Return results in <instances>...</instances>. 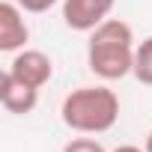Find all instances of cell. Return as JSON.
<instances>
[{
  "label": "cell",
  "instance_id": "cell-9",
  "mask_svg": "<svg viewBox=\"0 0 152 152\" xmlns=\"http://www.w3.org/2000/svg\"><path fill=\"white\" fill-rule=\"evenodd\" d=\"M15 3H18L24 12H30V15H42V12L54 9L57 3H63V0H15Z\"/></svg>",
  "mask_w": 152,
  "mask_h": 152
},
{
  "label": "cell",
  "instance_id": "cell-5",
  "mask_svg": "<svg viewBox=\"0 0 152 152\" xmlns=\"http://www.w3.org/2000/svg\"><path fill=\"white\" fill-rule=\"evenodd\" d=\"M9 72L15 75V78H21L24 84L42 90V87L54 78V60H51L48 54L36 51V48H24V51H18V54L12 57Z\"/></svg>",
  "mask_w": 152,
  "mask_h": 152
},
{
  "label": "cell",
  "instance_id": "cell-4",
  "mask_svg": "<svg viewBox=\"0 0 152 152\" xmlns=\"http://www.w3.org/2000/svg\"><path fill=\"white\" fill-rule=\"evenodd\" d=\"M30 42V27L24 21V9L15 0L0 3V51L3 54H18Z\"/></svg>",
  "mask_w": 152,
  "mask_h": 152
},
{
  "label": "cell",
  "instance_id": "cell-6",
  "mask_svg": "<svg viewBox=\"0 0 152 152\" xmlns=\"http://www.w3.org/2000/svg\"><path fill=\"white\" fill-rule=\"evenodd\" d=\"M0 104H3L9 113H15V116L33 113L36 104H39V90L24 84L21 78H15V75L6 69L3 78H0Z\"/></svg>",
  "mask_w": 152,
  "mask_h": 152
},
{
  "label": "cell",
  "instance_id": "cell-11",
  "mask_svg": "<svg viewBox=\"0 0 152 152\" xmlns=\"http://www.w3.org/2000/svg\"><path fill=\"white\" fill-rule=\"evenodd\" d=\"M146 152H152V128H149V134H146V146H143Z\"/></svg>",
  "mask_w": 152,
  "mask_h": 152
},
{
  "label": "cell",
  "instance_id": "cell-2",
  "mask_svg": "<svg viewBox=\"0 0 152 152\" xmlns=\"http://www.w3.org/2000/svg\"><path fill=\"white\" fill-rule=\"evenodd\" d=\"M63 122L78 134H104L119 119V96L110 87H78L63 99Z\"/></svg>",
  "mask_w": 152,
  "mask_h": 152
},
{
  "label": "cell",
  "instance_id": "cell-3",
  "mask_svg": "<svg viewBox=\"0 0 152 152\" xmlns=\"http://www.w3.org/2000/svg\"><path fill=\"white\" fill-rule=\"evenodd\" d=\"M116 0H63V21L75 33H93L110 18Z\"/></svg>",
  "mask_w": 152,
  "mask_h": 152
},
{
  "label": "cell",
  "instance_id": "cell-10",
  "mask_svg": "<svg viewBox=\"0 0 152 152\" xmlns=\"http://www.w3.org/2000/svg\"><path fill=\"white\" fill-rule=\"evenodd\" d=\"M113 152H146V149H140V146H134V143H122V146H116Z\"/></svg>",
  "mask_w": 152,
  "mask_h": 152
},
{
  "label": "cell",
  "instance_id": "cell-7",
  "mask_svg": "<svg viewBox=\"0 0 152 152\" xmlns=\"http://www.w3.org/2000/svg\"><path fill=\"white\" fill-rule=\"evenodd\" d=\"M131 75H134L143 87H152V36L143 39L134 48V72Z\"/></svg>",
  "mask_w": 152,
  "mask_h": 152
},
{
  "label": "cell",
  "instance_id": "cell-8",
  "mask_svg": "<svg viewBox=\"0 0 152 152\" xmlns=\"http://www.w3.org/2000/svg\"><path fill=\"white\" fill-rule=\"evenodd\" d=\"M63 152H107L96 137H75L63 146Z\"/></svg>",
  "mask_w": 152,
  "mask_h": 152
},
{
  "label": "cell",
  "instance_id": "cell-1",
  "mask_svg": "<svg viewBox=\"0 0 152 152\" xmlns=\"http://www.w3.org/2000/svg\"><path fill=\"white\" fill-rule=\"evenodd\" d=\"M134 30L122 18L102 21L87 42V66L102 81H119L134 72Z\"/></svg>",
  "mask_w": 152,
  "mask_h": 152
}]
</instances>
